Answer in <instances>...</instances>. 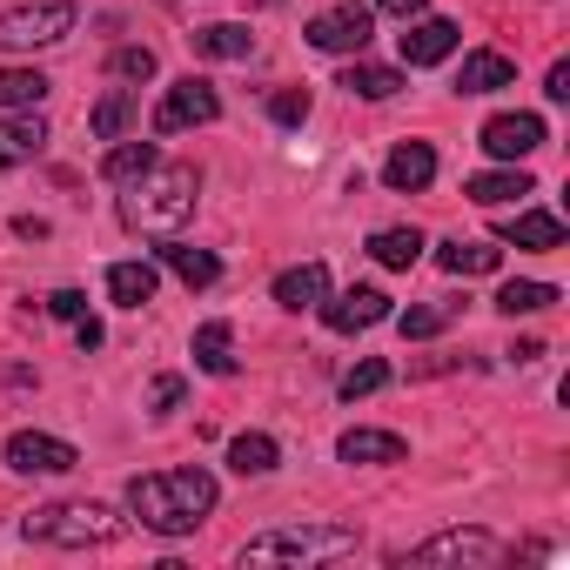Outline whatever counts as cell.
<instances>
[{
  "mask_svg": "<svg viewBox=\"0 0 570 570\" xmlns=\"http://www.w3.org/2000/svg\"><path fill=\"white\" fill-rule=\"evenodd\" d=\"M550 303H557L550 282H503V289H497V309H503V316H537V309H550Z\"/></svg>",
  "mask_w": 570,
  "mask_h": 570,
  "instance_id": "32",
  "label": "cell"
},
{
  "mask_svg": "<svg viewBox=\"0 0 570 570\" xmlns=\"http://www.w3.org/2000/svg\"><path fill=\"white\" fill-rule=\"evenodd\" d=\"M48 316L81 323V316H88V296H81V289H55V296H48Z\"/></svg>",
  "mask_w": 570,
  "mask_h": 570,
  "instance_id": "37",
  "label": "cell"
},
{
  "mask_svg": "<svg viewBox=\"0 0 570 570\" xmlns=\"http://www.w3.org/2000/svg\"><path fill=\"white\" fill-rule=\"evenodd\" d=\"M370 255H376L383 268H416L423 235H416V228H376V235H370Z\"/></svg>",
  "mask_w": 570,
  "mask_h": 570,
  "instance_id": "30",
  "label": "cell"
},
{
  "mask_svg": "<svg viewBox=\"0 0 570 570\" xmlns=\"http://www.w3.org/2000/svg\"><path fill=\"white\" fill-rule=\"evenodd\" d=\"M363 537L350 530V523H275V530H262V537H248L242 543V563H330V557H350Z\"/></svg>",
  "mask_w": 570,
  "mask_h": 570,
  "instance_id": "3",
  "label": "cell"
},
{
  "mask_svg": "<svg viewBox=\"0 0 570 570\" xmlns=\"http://www.w3.org/2000/svg\"><path fill=\"white\" fill-rule=\"evenodd\" d=\"M550 141V128H543V115H490L483 121V148L497 155V161H523V155H537Z\"/></svg>",
  "mask_w": 570,
  "mask_h": 570,
  "instance_id": "10",
  "label": "cell"
},
{
  "mask_svg": "<svg viewBox=\"0 0 570 570\" xmlns=\"http://www.w3.org/2000/svg\"><path fill=\"white\" fill-rule=\"evenodd\" d=\"M383 383H390V363H383V356H363V363H356V370L343 376V396L356 403V396H376Z\"/></svg>",
  "mask_w": 570,
  "mask_h": 570,
  "instance_id": "34",
  "label": "cell"
},
{
  "mask_svg": "<svg viewBox=\"0 0 570 570\" xmlns=\"http://www.w3.org/2000/svg\"><path fill=\"white\" fill-rule=\"evenodd\" d=\"M148 168H155V141H128V135H121V141H115V148L101 155V181H115V188L141 181Z\"/></svg>",
  "mask_w": 570,
  "mask_h": 570,
  "instance_id": "21",
  "label": "cell"
},
{
  "mask_svg": "<svg viewBox=\"0 0 570 570\" xmlns=\"http://www.w3.org/2000/svg\"><path fill=\"white\" fill-rule=\"evenodd\" d=\"M135 195L121 202V222L135 228V235H175L188 215H195V195H202V168H188V161H155L141 181H128Z\"/></svg>",
  "mask_w": 570,
  "mask_h": 570,
  "instance_id": "2",
  "label": "cell"
},
{
  "mask_svg": "<svg viewBox=\"0 0 570 570\" xmlns=\"http://www.w3.org/2000/svg\"><path fill=\"white\" fill-rule=\"evenodd\" d=\"M28 537L61 543V550H95V543L121 537V517L101 503H41V510H28Z\"/></svg>",
  "mask_w": 570,
  "mask_h": 570,
  "instance_id": "4",
  "label": "cell"
},
{
  "mask_svg": "<svg viewBox=\"0 0 570 570\" xmlns=\"http://www.w3.org/2000/svg\"><path fill=\"white\" fill-rule=\"evenodd\" d=\"M497 88H517V61L497 55V48L463 55V68H456V95H497Z\"/></svg>",
  "mask_w": 570,
  "mask_h": 570,
  "instance_id": "14",
  "label": "cell"
},
{
  "mask_svg": "<svg viewBox=\"0 0 570 570\" xmlns=\"http://www.w3.org/2000/svg\"><path fill=\"white\" fill-rule=\"evenodd\" d=\"M161 262L188 282V289H208V282L222 275V262H215L208 248H188V242H161Z\"/></svg>",
  "mask_w": 570,
  "mask_h": 570,
  "instance_id": "27",
  "label": "cell"
},
{
  "mask_svg": "<svg viewBox=\"0 0 570 570\" xmlns=\"http://www.w3.org/2000/svg\"><path fill=\"white\" fill-rule=\"evenodd\" d=\"M181 396H188V383H181V376H155V383H148V410H155V416H168Z\"/></svg>",
  "mask_w": 570,
  "mask_h": 570,
  "instance_id": "36",
  "label": "cell"
},
{
  "mask_svg": "<svg viewBox=\"0 0 570 570\" xmlns=\"http://www.w3.org/2000/svg\"><path fill=\"white\" fill-rule=\"evenodd\" d=\"M383 181H390L396 195L430 188V181H436V148H430V141H396L390 161H383Z\"/></svg>",
  "mask_w": 570,
  "mask_h": 570,
  "instance_id": "13",
  "label": "cell"
},
{
  "mask_svg": "<svg viewBox=\"0 0 570 570\" xmlns=\"http://www.w3.org/2000/svg\"><path fill=\"white\" fill-rule=\"evenodd\" d=\"M410 563H416V570H443V563H450V570H490V563H503V543H497L490 530H476V523H470V530L456 523V530H436L430 543H416Z\"/></svg>",
  "mask_w": 570,
  "mask_h": 570,
  "instance_id": "6",
  "label": "cell"
},
{
  "mask_svg": "<svg viewBox=\"0 0 570 570\" xmlns=\"http://www.w3.org/2000/svg\"><path fill=\"white\" fill-rule=\"evenodd\" d=\"M14 235H28V242H41V235H48V222H41V215H21V222H14Z\"/></svg>",
  "mask_w": 570,
  "mask_h": 570,
  "instance_id": "41",
  "label": "cell"
},
{
  "mask_svg": "<svg viewBox=\"0 0 570 570\" xmlns=\"http://www.w3.org/2000/svg\"><path fill=\"white\" fill-rule=\"evenodd\" d=\"M463 195H470V202H483V208H497V202L537 195V181H530L523 168H490V175H470V181H463Z\"/></svg>",
  "mask_w": 570,
  "mask_h": 570,
  "instance_id": "22",
  "label": "cell"
},
{
  "mask_svg": "<svg viewBox=\"0 0 570 570\" xmlns=\"http://www.w3.org/2000/svg\"><path fill=\"white\" fill-rule=\"evenodd\" d=\"M155 282H161V275H155L148 262H115V268H108V296H115L121 309H148V303H155Z\"/></svg>",
  "mask_w": 570,
  "mask_h": 570,
  "instance_id": "20",
  "label": "cell"
},
{
  "mask_svg": "<svg viewBox=\"0 0 570 570\" xmlns=\"http://www.w3.org/2000/svg\"><path fill=\"white\" fill-rule=\"evenodd\" d=\"M376 8L396 14V21H416V14H423V0H376Z\"/></svg>",
  "mask_w": 570,
  "mask_h": 570,
  "instance_id": "39",
  "label": "cell"
},
{
  "mask_svg": "<svg viewBox=\"0 0 570 570\" xmlns=\"http://www.w3.org/2000/svg\"><path fill=\"white\" fill-rule=\"evenodd\" d=\"M215 476L202 463H181V470H155V476H135L128 483V510L141 530L155 537H188L208 510H215Z\"/></svg>",
  "mask_w": 570,
  "mask_h": 570,
  "instance_id": "1",
  "label": "cell"
},
{
  "mask_svg": "<svg viewBox=\"0 0 570 570\" xmlns=\"http://www.w3.org/2000/svg\"><path fill=\"white\" fill-rule=\"evenodd\" d=\"M303 35H309V48H323V55H363V48L376 41V8L343 0V8H323Z\"/></svg>",
  "mask_w": 570,
  "mask_h": 570,
  "instance_id": "7",
  "label": "cell"
},
{
  "mask_svg": "<svg viewBox=\"0 0 570 570\" xmlns=\"http://www.w3.org/2000/svg\"><path fill=\"white\" fill-rule=\"evenodd\" d=\"M135 115H141V95H135V88H108V95L95 101L88 128H95V141H121V135L135 128Z\"/></svg>",
  "mask_w": 570,
  "mask_h": 570,
  "instance_id": "19",
  "label": "cell"
},
{
  "mask_svg": "<svg viewBox=\"0 0 570 570\" xmlns=\"http://www.w3.org/2000/svg\"><path fill=\"white\" fill-rule=\"evenodd\" d=\"M323 296H330V268L323 262H296V268L275 275V303L282 309H316Z\"/></svg>",
  "mask_w": 570,
  "mask_h": 570,
  "instance_id": "16",
  "label": "cell"
},
{
  "mask_svg": "<svg viewBox=\"0 0 570 570\" xmlns=\"http://www.w3.org/2000/svg\"><path fill=\"white\" fill-rule=\"evenodd\" d=\"M456 41H463L456 21H443V14H416V21L403 28V61H410V68H436V61L456 55Z\"/></svg>",
  "mask_w": 570,
  "mask_h": 570,
  "instance_id": "12",
  "label": "cell"
},
{
  "mask_svg": "<svg viewBox=\"0 0 570 570\" xmlns=\"http://www.w3.org/2000/svg\"><path fill=\"white\" fill-rule=\"evenodd\" d=\"M75 336H81V350H101V323H95V316H81Z\"/></svg>",
  "mask_w": 570,
  "mask_h": 570,
  "instance_id": "40",
  "label": "cell"
},
{
  "mask_svg": "<svg viewBox=\"0 0 570 570\" xmlns=\"http://www.w3.org/2000/svg\"><path fill=\"white\" fill-rule=\"evenodd\" d=\"M48 148V121L35 108H21L14 121H0V168H28Z\"/></svg>",
  "mask_w": 570,
  "mask_h": 570,
  "instance_id": "15",
  "label": "cell"
},
{
  "mask_svg": "<svg viewBox=\"0 0 570 570\" xmlns=\"http://www.w3.org/2000/svg\"><path fill=\"white\" fill-rule=\"evenodd\" d=\"M75 21H81L75 0H28V8H8V14H0V48H8V55L55 48V41L75 35Z\"/></svg>",
  "mask_w": 570,
  "mask_h": 570,
  "instance_id": "5",
  "label": "cell"
},
{
  "mask_svg": "<svg viewBox=\"0 0 570 570\" xmlns=\"http://www.w3.org/2000/svg\"><path fill=\"white\" fill-rule=\"evenodd\" d=\"M8 470H21V476H68V470H81V450L48 436V430H14L8 436Z\"/></svg>",
  "mask_w": 570,
  "mask_h": 570,
  "instance_id": "9",
  "label": "cell"
},
{
  "mask_svg": "<svg viewBox=\"0 0 570 570\" xmlns=\"http://www.w3.org/2000/svg\"><path fill=\"white\" fill-rule=\"evenodd\" d=\"M188 41H195V55H202V61H248V55H255V35H248L242 21H215V28H195Z\"/></svg>",
  "mask_w": 570,
  "mask_h": 570,
  "instance_id": "18",
  "label": "cell"
},
{
  "mask_svg": "<svg viewBox=\"0 0 570 570\" xmlns=\"http://www.w3.org/2000/svg\"><path fill=\"white\" fill-rule=\"evenodd\" d=\"M336 456H343V463H403L410 443H403L396 430H343Z\"/></svg>",
  "mask_w": 570,
  "mask_h": 570,
  "instance_id": "17",
  "label": "cell"
},
{
  "mask_svg": "<svg viewBox=\"0 0 570 570\" xmlns=\"http://www.w3.org/2000/svg\"><path fill=\"white\" fill-rule=\"evenodd\" d=\"M121 81H155V48H115V61H108Z\"/></svg>",
  "mask_w": 570,
  "mask_h": 570,
  "instance_id": "35",
  "label": "cell"
},
{
  "mask_svg": "<svg viewBox=\"0 0 570 570\" xmlns=\"http://www.w3.org/2000/svg\"><path fill=\"white\" fill-rule=\"evenodd\" d=\"M282 463V450H275V436H262V430H242L235 443H228V470L235 476H268Z\"/></svg>",
  "mask_w": 570,
  "mask_h": 570,
  "instance_id": "24",
  "label": "cell"
},
{
  "mask_svg": "<svg viewBox=\"0 0 570 570\" xmlns=\"http://www.w3.org/2000/svg\"><path fill=\"white\" fill-rule=\"evenodd\" d=\"M309 108H316V101H309V88H275V95H268V115H275L282 128H303V121H309Z\"/></svg>",
  "mask_w": 570,
  "mask_h": 570,
  "instance_id": "33",
  "label": "cell"
},
{
  "mask_svg": "<svg viewBox=\"0 0 570 570\" xmlns=\"http://www.w3.org/2000/svg\"><path fill=\"white\" fill-rule=\"evenodd\" d=\"M503 242H517V248H563V222L543 215V208H523V215L503 222Z\"/></svg>",
  "mask_w": 570,
  "mask_h": 570,
  "instance_id": "23",
  "label": "cell"
},
{
  "mask_svg": "<svg viewBox=\"0 0 570 570\" xmlns=\"http://www.w3.org/2000/svg\"><path fill=\"white\" fill-rule=\"evenodd\" d=\"M316 309H323V323H330L336 336H356V330H376V323L396 316L383 289H343V296H323Z\"/></svg>",
  "mask_w": 570,
  "mask_h": 570,
  "instance_id": "11",
  "label": "cell"
},
{
  "mask_svg": "<svg viewBox=\"0 0 570 570\" xmlns=\"http://www.w3.org/2000/svg\"><path fill=\"white\" fill-rule=\"evenodd\" d=\"M543 95H550V101H570V61H557V68L543 75Z\"/></svg>",
  "mask_w": 570,
  "mask_h": 570,
  "instance_id": "38",
  "label": "cell"
},
{
  "mask_svg": "<svg viewBox=\"0 0 570 570\" xmlns=\"http://www.w3.org/2000/svg\"><path fill=\"white\" fill-rule=\"evenodd\" d=\"M503 262V248H490V242H443L436 248V268L443 275H490Z\"/></svg>",
  "mask_w": 570,
  "mask_h": 570,
  "instance_id": "25",
  "label": "cell"
},
{
  "mask_svg": "<svg viewBox=\"0 0 570 570\" xmlns=\"http://www.w3.org/2000/svg\"><path fill=\"white\" fill-rule=\"evenodd\" d=\"M463 303H423V309H403L396 316V330H403V343H430V336H443L450 330V316H456Z\"/></svg>",
  "mask_w": 570,
  "mask_h": 570,
  "instance_id": "31",
  "label": "cell"
},
{
  "mask_svg": "<svg viewBox=\"0 0 570 570\" xmlns=\"http://www.w3.org/2000/svg\"><path fill=\"white\" fill-rule=\"evenodd\" d=\"M222 115V95L208 88V81H175L161 101H155V135H181V128H208Z\"/></svg>",
  "mask_w": 570,
  "mask_h": 570,
  "instance_id": "8",
  "label": "cell"
},
{
  "mask_svg": "<svg viewBox=\"0 0 570 570\" xmlns=\"http://www.w3.org/2000/svg\"><path fill=\"white\" fill-rule=\"evenodd\" d=\"M343 88L363 95V101H390V95L403 88V75H396V68H376V61H350V68H343Z\"/></svg>",
  "mask_w": 570,
  "mask_h": 570,
  "instance_id": "29",
  "label": "cell"
},
{
  "mask_svg": "<svg viewBox=\"0 0 570 570\" xmlns=\"http://www.w3.org/2000/svg\"><path fill=\"white\" fill-rule=\"evenodd\" d=\"M195 370L235 376V336H228V323H202V330H195Z\"/></svg>",
  "mask_w": 570,
  "mask_h": 570,
  "instance_id": "26",
  "label": "cell"
},
{
  "mask_svg": "<svg viewBox=\"0 0 570 570\" xmlns=\"http://www.w3.org/2000/svg\"><path fill=\"white\" fill-rule=\"evenodd\" d=\"M48 75L41 68H0V108H41L48 101Z\"/></svg>",
  "mask_w": 570,
  "mask_h": 570,
  "instance_id": "28",
  "label": "cell"
}]
</instances>
